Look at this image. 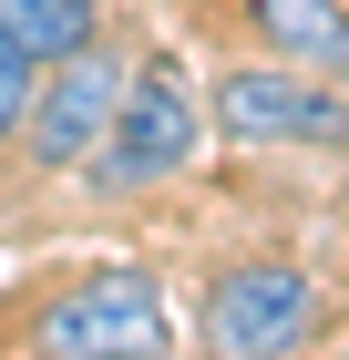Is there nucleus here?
<instances>
[{
  "label": "nucleus",
  "instance_id": "423d86ee",
  "mask_svg": "<svg viewBox=\"0 0 349 360\" xmlns=\"http://www.w3.org/2000/svg\"><path fill=\"white\" fill-rule=\"evenodd\" d=\"M246 31L268 41V62L349 83V0H246Z\"/></svg>",
  "mask_w": 349,
  "mask_h": 360
},
{
  "label": "nucleus",
  "instance_id": "1a4fd4ad",
  "mask_svg": "<svg viewBox=\"0 0 349 360\" xmlns=\"http://www.w3.org/2000/svg\"><path fill=\"white\" fill-rule=\"evenodd\" d=\"M154 11H175V0H154Z\"/></svg>",
  "mask_w": 349,
  "mask_h": 360
},
{
  "label": "nucleus",
  "instance_id": "6e6552de",
  "mask_svg": "<svg viewBox=\"0 0 349 360\" xmlns=\"http://www.w3.org/2000/svg\"><path fill=\"white\" fill-rule=\"evenodd\" d=\"M31 93H41V62H31L21 41L0 31V144H11V134L31 124Z\"/></svg>",
  "mask_w": 349,
  "mask_h": 360
},
{
  "label": "nucleus",
  "instance_id": "20e7f679",
  "mask_svg": "<svg viewBox=\"0 0 349 360\" xmlns=\"http://www.w3.org/2000/svg\"><path fill=\"white\" fill-rule=\"evenodd\" d=\"M31 350L41 360H175V299L144 268H93L31 319Z\"/></svg>",
  "mask_w": 349,
  "mask_h": 360
},
{
  "label": "nucleus",
  "instance_id": "f03ea898",
  "mask_svg": "<svg viewBox=\"0 0 349 360\" xmlns=\"http://www.w3.org/2000/svg\"><path fill=\"white\" fill-rule=\"evenodd\" d=\"M195 144H206V103H195V72L175 52L134 62V83H124V113H113L103 155H93V195H154L195 165Z\"/></svg>",
  "mask_w": 349,
  "mask_h": 360
},
{
  "label": "nucleus",
  "instance_id": "39448f33",
  "mask_svg": "<svg viewBox=\"0 0 349 360\" xmlns=\"http://www.w3.org/2000/svg\"><path fill=\"white\" fill-rule=\"evenodd\" d=\"M124 62L113 52H72V62H52L41 72V93H31V165H52V175H72V165H93L103 155V134H113V113H124Z\"/></svg>",
  "mask_w": 349,
  "mask_h": 360
},
{
  "label": "nucleus",
  "instance_id": "f257e3e1",
  "mask_svg": "<svg viewBox=\"0 0 349 360\" xmlns=\"http://www.w3.org/2000/svg\"><path fill=\"white\" fill-rule=\"evenodd\" d=\"M206 124L246 155H349V93L329 72H298V62H237L216 72Z\"/></svg>",
  "mask_w": 349,
  "mask_h": 360
},
{
  "label": "nucleus",
  "instance_id": "7ed1b4c3",
  "mask_svg": "<svg viewBox=\"0 0 349 360\" xmlns=\"http://www.w3.org/2000/svg\"><path fill=\"white\" fill-rule=\"evenodd\" d=\"M319 340V288L288 257H237L195 299V350L206 360H298Z\"/></svg>",
  "mask_w": 349,
  "mask_h": 360
},
{
  "label": "nucleus",
  "instance_id": "0eeeda50",
  "mask_svg": "<svg viewBox=\"0 0 349 360\" xmlns=\"http://www.w3.org/2000/svg\"><path fill=\"white\" fill-rule=\"evenodd\" d=\"M0 31L21 41L41 72L72 52H93V31H103V0H0Z\"/></svg>",
  "mask_w": 349,
  "mask_h": 360
}]
</instances>
